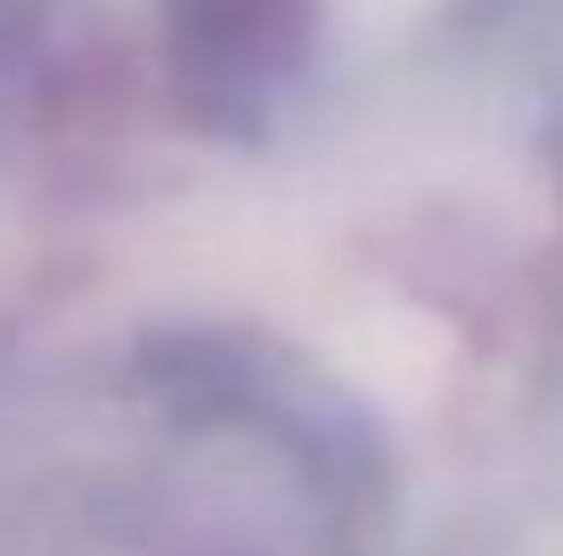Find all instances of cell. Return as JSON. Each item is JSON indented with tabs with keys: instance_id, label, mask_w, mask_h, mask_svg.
Segmentation results:
<instances>
[{
	"instance_id": "6da1fadb",
	"label": "cell",
	"mask_w": 563,
	"mask_h": 556,
	"mask_svg": "<svg viewBox=\"0 0 563 556\" xmlns=\"http://www.w3.org/2000/svg\"><path fill=\"white\" fill-rule=\"evenodd\" d=\"M164 33L188 107L221 131H262L310 66L319 0H164Z\"/></svg>"
}]
</instances>
